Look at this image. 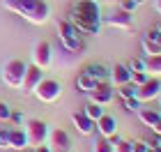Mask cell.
Wrapping results in <instances>:
<instances>
[{
    "label": "cell",
    "mask_w": 161,
    "mask_h": 152,
    "mask_svg": "<svg viewBox=\"0 0 161 152\" xmlns=\"http://www.w3.org/2000/svg\"><path fill=\"white\" fill-rule=\"evenodd\" d=\"M69 21L78 32L85 35H99V5L94 0H78L69 12Z\"/></svg>",
    "instance_id": "6da1fadb"
},
{
    "label": "cell",
    "mask_w": 161,
    "mask_h": 152,
    "mask_svg": "<svg viewBox=\"0 0 161 152\" xmlns=\"http://www.w3.org/2000/svg\"><path fill=\"white\" fill-rule=\"evenodd\" d=\"M3 5L9 12H16L19 16H23L25 21H30L35 25L46 23L51 16V7L46 0H5Z\"/></svg>",
    "instance_id": "7a4b0ae2"
},
{
    "label": "cell",
    "mask_w": 161,
    "mask_h": 152,
    "mask_svg": "<svg viewBox=\"0 0 161 152\" xmlns=\"http://www.w3.org/2000/svg\"><path fill=\"white\" fill-rule=\"evenodd\" d=\"M58 35H60V42L64 44V48L69 51H83V42H80V35L74 25H71V21H60L58 23Z\"/></svg>",
    "instance_id": "3957f363"
},
{
    "label": "cell",
    "mask_w": 161,
    "mask_h": 152,
    "mask_svg": "<svg viewBox=\"0 0 161 152\" xmlns=\"http://www.w3.org/2000/svg\"><path fill=\"white\" fill-rule=\"evenodd\" d=\"M25 67H28V65L23 60H19V58H14V60L7 62L3 67V81H5V85H9V88H21Z\"/></svg>",
    "instance_id": "277c9868"
},
{
    "label": "cell",
    "mask_w": 161,
    "mask_h": 152,
    "mask_svg": "<svg viewBox=\"0 0 161 152\" xmlns=\"http://www.w3.org/2000/svg\"><path fill=\"white\" fill-rule=\"evenodd\" d=\"M25 136H28V145H32V148L44 145L48 138V125L44 120H28L25 122Z\"/></svg>",
    "instance_id": "5b68a950"
},
{
    "label": "cell",
    "mask_w": 161,
    "mask_h": 152,
    "mask_svg": "<svg viewBox=\"0 0 161 152\" xmlns=\"http://www.w3.org/2000/svg\"><path fill=\"white\" fill-rule=\"evenodd\" d=\"M60 95H62V88H60L58 81H53V78H42L39 85L35 88V97L39 101H44V104H53Z\"/></svg>",
    "instance_id": "8992f818"
},
{
    "label": "cell",
    "mask_w": 161,
    "mask_h": 152,
    "mask_svg": "<svg viewBox=\"0 0 161 152\" xmlns=\"http://www.w3.org/2000/svg\"><path fill=\"white\" fill-rule=\"evenodd\" d=\"M161 95V81L157 76H150L143 85H136V99L141 104H147V101H154Z\"/></svg>",
    "instance_id": "52a82bcc"
},
{
    "label": "cell",
    "mask_w": 161,
    "mask_h": 152,
    "mask_svg": "<svg viewBox=\"0 0 161 152\" xmlns=\"http://www.w3.org/2000/svg\"><path fill=\"white\" fill-rule=\"evenodd\" d=\"M44 78V69L42 67H37V65H28L25 67V74H23V81H21V92H23V95H32L35 92V88H37L39 85V81Z\"/></svg>",
    "instance_id": "ba28073f"
},
{
    "label": "cell",
    "mask_w": 161,
    "mask_h": 152,
    "mask_svg": "<svg viewBox=\"0 0 161 152\" xmlns=\"http://www.w3.org/2000/svg\"><path fill=\"white\" fill-rule=\"evenodd\" d=\"M90 95V101L92 104H99V106H108L115 97V88L111 85V81L106 83H97V88H94L92 92H87Z\"/></svg>",
    "instance_id": "9c48e42d"
},
{
    "label": "cell",
    "mask_w": 161,
    "mask_h": 152,
    "mask_svg": "<svg viewBox=\"0 0 161 152\" xmlns=\"http://www.w3.org/2000/svg\"><path fill=\"white\" fill-rule=\"evenodd\" d=\"M48 148L55 152H69L71 150V138L64 129H48Z\"/></svg>",
    "instance_id": "30bf717a"
},
{
    "label": "cell",
    "mask_w": 161,
    "mask_h": 152,
    "mask_svg": "<svg viewBox=\"0 0 161 152\" xmlns=\"http://www.w3.org/2000/svg\"><path fill=\"white\" fill-rule=\"evenodd\" d=\"M32 62L42 69H48L51 62H53V51H51V44L48 42H39L35 46V53H32Z\"/></svg>",
    "instance_id": "8fae6325"
},
{
    "label": "cell",
    "mask_w": 161,
    "mask_h": 152,
    "mask_svg": "<svg viewBox=\"0 0 161 152\" xmlns=\"http://www.w3.org/2000/svg\"><path fill=\"white\" fill-rule=\"evenodd\" d=\"M71 122H74V127L78 129V134H83V136H90V134L97 132V122L90 120L83 111L80 113H71Z\"/></svg>",
    "instance_id": "7c38bea8"
},
{
    "label": "cell",
    "mask_w": 161,
    "mask_h": 152,
    "mask_svg": "<svg viewBox=\"0 0 161 152\" xmlns=\"http://www.w3.org/2000/svg\"><path fill=\"white\" fill-rule=\"evenodd\" d=\"M131 83V69L127 67V65H113V69H111V85L113 88H120V85H127Z\"/></svg>",
    "instance_id": "4fadbf2b"
},
{
    "label": "cell",
    "mask_w": 161,
    "mask_h": 152,
    "mask_svg": "<svg viewBox=\"0 0 161 152\" xmlns=\"http://www.w3.org/2000/svg\"><path fill=\"white\" fill-rule=\"evenodd\" d=\"M108 25L113 28H122V30H129L131 25H134V14L131 12H124V9H118L115 14H111V16L106 19Z\"/></svg>",
    "instance_id": "5bb4252c"
},
{
    "label": "cell",
    "mask_w": 161,
    "mask_h": 152,
    "mask_svg": "<svg viewBox=\"0 0 161 152\" xmlns=\"http://www.w3.org/2000/svg\"><path fill=\"white\" fill-rule=\"evenodd\" d=\"M97 132H99V136H106V138H111V136L118 134V122H115L113 115H108V113L101 115L97 120Z\"/></svg>",
    "instance_id": "9a60e30c"
},
{
    "label": "cell",
    "mask_w": 161,
    "mask_h": 152,
    "mask_svg": "<svg viewBox=\"0 0 161 152\" xmlns=\"http://www.w3.org/2000/svg\"><path fill=\"white\" fill-rule=\"evenodd\" d=\"M85 74H90L97 83H106V81H111V69L104 67L101 62H90V65H85Z\"/></svg>",
    "instance_id": "2e32d148"
},
{
    "label": "cell",
    "mask_w": 161,
    "mask_h": 152,
    "mask_svg": "<svg viewBox=\"0 0 161 152\" xmlns=\"http://www.w3.org/2000/svg\"><path fill=\"white\" fill-rule=\"evenodd\" d=\"M7 141H9V150H25L28 148L25 129H7Z\"/></svg>",
    "instance_id": "e0dca14e"
},
{
    "label": "cell",
    "mask_w": 161,
    "mask_h": 152,
    "mask_svg": "<svg viewBox=\"0 0 161 152\" xmlns=\"http://www.w3.org/2000/svg\"><path fill=\"white\" fill-rule=\"evenodd\" d=\"M138 120L143 122L145 127H154L157 122L161 120V113L159 111H154V108H138Z\"/></svg>",
    "instance_id": "ac0fdd59"
},
{
    "label": "cell",
    "mask_w": 161,
    "mask_h": 152,
    "mask_svg": "<svg viewBox=\"0 0 161 152\" xmlns=\"http://www.w3.org/2000/svg\"><path fill=\"white\" fill-rule=\"evenodd\" d=\"M145 71H147V76H161V53L145 55Z\"/></svg>",
    "instance_id": "d6986e66"
},
{
    "label": "cell",
    "mask_w": 161,
    "mask_h": 152,
    "mask_svg": "<svg viewBox=\"0 0 161 152\" xmlns=\"http://www.w3.org/2000/svg\"><path fill=\"white\" fill-rule=\"evenodd\" d=\"M76 85H78V90L80 92H92L94 88H97V81L90 76V74H85V71H80L78 78H76Z\"/></svg>",
    "instance_id": "ffe728a7"
},
{
    "label": "cell",
    "mask_w": 161,
    "mask_h": 152,
    "mask_svg": "<svg viewBox=\"0 0 161 152\" xmlns=\"http://www.w3.org/2000/svg\"><path fill=\"white\" fill-rule=\"evenodd\" d=\"M83 113H85L90 120H94V122H97V120L101 118V115H104V106H99V104H92V101H90V104H87V106L83 108Z\"/></svg>",
    "instance_id": "44dd1931"
},
{
    "label": "cell",
    "mask_w": 161,
    "mask_h": 152,
    "mask_svg": "<svg viewBox=\"0 0 161 152\" xmlns=\"http://www.w3.org/2000/svg\"><path fill=\"white\" fill-rule=\"evenodd\" d=\"M143 53L145 55H157V53H161V44H157V42H152V39H147V37H143Z\"/></svg>",
    "instance_id": "7402d4cb"
},
{
    "label": "cell",
    "mask_w": 161,
    "mask_h": 152,
    "mask_svg": "<svg viewBox=\"0 0 161 152\" xmlns=\"http://www.w3.org/2000/svg\"><path fill=\"white\" fill-rule=\"evenodd\" d=\"M92 152H113V143H111V138H106V136H99L97 143L92 145Z\"/></svg>",
    "instance_id": "603a6c76"
},
{
    "label": "cell",
    "mask_w": 161,
    "mask_h": 152,
    "mask_svg": "<svg viewBox=\"0 0 161 152\" xmlns=\"http://www.w3.org/2000/svg\"><path fill=\"white\" fill-rule=\"evenodd\" d=\"M115 92L122 97V99H129V97H136V85L134 83H127V85H120L115 88Z\"/></svg>",
    "instance_id": "cb8c5ba5"
},
{
    "label": "cell",
    "mask_w": 161,
    "mask_h": 152,
    "mask_svg": "<svg viewBox=\"0 0 161 152\" xmlns=\"http://www.w3.org/2000/svg\"><path fill=\"white\" fill-rule=\"evenodd\" d=\"M127 67L131 71H145V58H134V60L127 62Z\"/></svg>",
    "instance_id": "d4e9b609"
},
{
    "label": "cell",
    "mask_w": 161,
    "mask_h": 152,
    "mask_svg": "<svg viewBox=\"0 0 161 152\" xmlns=\"http://www.w3.org/2000/svg\"><path fill=\"white\" fill-rule=\"evenodd\" d=\"M122 104H124V111H136L138 113V108H141L143 104L138 101L136 97H129V99H122Z\"/></svg>",
    "instance_id": "484cf974"
},
{
    "label": "cell",
    "mask_w": 161,
    "mask_h": 152,
    "mask_svg": "<svg viewBox=\"0 0 161 152\" xmlns=\"http://www.w3.org/2000/svg\"><path fill=\"white\" fill-rule=\"evenodd\" d=\"M147 78H150L147 71H131V83H134V85H143Z\"/></svg>",
    "instance_id": "4316f807"
},
{
    "label": "cell",
    "mask_w": 161,
    "mask_h": 152,
    "mask_svg": "<svg viewBox=\"0 0 161 152\" xmlns=\"http://www.w3.org/2000/svg\"><path fill=\"white\" fill-rule=\"evenodd\" d=\"M131 152H150V143H145V141H134V143H131Z\"/></svg>",
    "instance_id": "83f0119b"
},
{
    "label": "cell",
    "mask_w": 161,
    "mask_h": 152,
    "mask_svg": "<svg viewBox=\"0 0 161 152\" xmlns=\"http://www.w3.org/2000/svg\"><path fill=\"white\" fill-rule=\"evenodd\" d=\"M113 152H131V143H129V141H118V143H113Z\"/></svg>",
    "instance_id": "f1b7e54d"
},
{
    "label": "cell",
    "mask_w": 161,
    "mask_h": 152,
    "mask_svg": "<svg viewBox=\"0 0 161 152\" xmlns=\"http://www.w3.org/2000/svg\"><path fill=\"white\" fill-rule=\"evenodd\" d=\"M145 37H147V39H152V42H157V44H161V30H159L157 25H154V28H150Z\"/></svg>",
    "instance_id": "f546056e"
},
{
    "label": "cell",
    "mask_w": 161,
    "mask_h": 152,
    "mask_svg": "<svg viewBox=\"0 0 161 152\" xmlns=\"http://www.w3.org/2000/svg\"><path fill=\"white\" fill-rule=\"evenodd\" d=\"M9 115H12V108L5 104V101H0V122H7L9 120Z\"/></svg>",
    "instance_id": "4dcf8cb0"
},
{
    "label": "cell",
    "mask_w": 161,
    "mask_h": 152,
    "mask_svg": "<svg viewBox=\"0 0 161 152\" xmlns=\"http://www.w3.org/2000/svg\"><path fill=\"white\" fill-rule=\"evenodd\" d=\"M136 3H134V0H120V9H124V12H131V14H134L136 12Z\"/></svg>",
    "instance_id": "1f68e13d"
},
{
    "label": "cell",
    "mask_w": 161,
    "mask_h": 152,
    "mask_svg": "<svg viewBox=\"0 0 161 152\" xmlns=\"http://www.w3.org/2000/svg\"><path fill=\"white\" fill-rule=\"evenodd\" d=\"M0 150H9V141H7V129H0Z\"/></svg>",
    "instance_id": "d6a6232c"
},
{
    "label": "cell",
    "mask_w": 161,
    "mask_h": 152,
    "mask_svg": "<svg viewBox=\"0 0 161 152\" xmlns=\"http://www.w3.org/2000/svg\"><path fill=\"white\" fill-rule=\"evenodd\" d=\"M9 120L14 122V125H21L25 118H23V113H19V111H12V115H9Z\"/></svg>",
    "instance_id": "836d02e7"
},
{
    "label": "cell",
    "mask_w": 161,
    "mask_h": 152,
    "mask_svg": "<svg viewBox=\"0 0 161 152\" xmlns=\"http://www.w3.org/2000/svg\"><path fill=\"white\" fill-rule=\"evenodd\" d=\"M150 129H152V132H154V136H161V120L157 122L154 127H150Z\"/></svg>",
    "instance_id": "e575fe53"
},
{
    "label": "cell",
    "mask_w": 161,
    "mask_h": 152,
    "mask_svg": "<svg viewBox=\"0 0 161 152\" xmlns=\"http://www.w3.org/2000/svg\"><path fill=\"white\" fill-rule=\"evenodd\" d=\"M35 152H53V150H51L48 145H37V148H35Z\"/></svg>",
    "instance_id": "d590c367"
},
{
    "label": "cell",
    "mask_w": 161,
    "mask_h": 152,
    "mask_svg": "<svg viewBox=\"0 0 161 152\" xmlns=\"http://www.w3.org/2000/svg\"><path fill=\"white\" fill-rule=\"evenodd\" d=\"M154 7H157V12L161 14V0H157V5H154Z\"/></svg>",
    "instance_id": "8d00e7d4"
},
{
    "label": "cell",
    "mask_w": 161,
    "mask_h": 152,
    "mask_svg": "<svg viewBox=\"0 0 161 152\" xmlns=\"http://www.w3.org/2000/svg\"><path fill=\"white\" fill-rule=\"evenodd\" d=\"M134 3H136V5H143V3H145V0H134Z\"/></svg>",
    "instance_id": "74e56055"
},
{
    "label": "cell",
    "mask_w": 161,
    "mask_h": 152,
    "mask_svg": "<svg viewBox=\"0 0 161 152\" xmlns=\"http://www.w3.org/2000/svg\"><path fill=\"white\" fill-rule=\"evenodd\" d=\"M157 28H159V30H161V21H159V23H157Z\"/></svg>",
    "instance_id": "f35d334b"
},
{
    "label": "cell",
    "mask_w": 161,
    "mask_h": 152,
    "mask_svg": "<svg viewBox=\"0 0 161 152\" xmlns=\"http://www.w3.org/2000/svg\"><path fill=\"white\" fill-rule=\"evenodd\" d=\"M25 152H35V148H32V150H25Z\"/></svg>",
    "instance_id": "ab89813d"
},
{
    "label": "cell",
    "mask_w": 161,
    "mask_h": 152,
    "mask_svg": "<svg viewBox=\"0 0 161 152\" xmlns=\"http://www.w3.org/2000/svg\"><path fill=\"white\" fill-rule=\"evenodd\" d=\"M159 104H161V95H159Z\"/></svg>",
    "instance_id": "60d3db41"
}]
</instances>
